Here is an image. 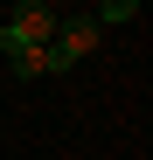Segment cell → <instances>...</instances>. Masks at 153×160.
I'll return each mask as SVG.
<instances>
[{"label": "cell", "instance_id": "obj_1", "mask_svg": "<svg viewBox=\"0 0 153 160\" xmlns=\"http://www.w3.org/2000/svg\"><path fill=\"white\" fill-rule=\"evenodd\" d=\"M49 35H56V7H49V0H21L7 14V28H0V56H14V49H49Z\"/></svg>", "mask_w": 153, "mask_h": 160}, {"label": "cell", "instance_id": "obj_2", "mask_svg": "<svg viewBox=\"0 0 153 160\" xmlns=\"http://www.w3.org/2000/svg\"><path fill=\"white\" fill-rule=\"evenodd\" d=\"M97 35H105V28H97L91 14H76V21H56V35H49V77L76 70V63H84L91 49H97Z\"/></svg>", "mask_w": 153, "mask_h": 160}, {"label": "cell", "instance_id": "obj_3", "mask_svg": "<svg viewBox=\"0 0 153 160\" xmlns=\"http://www.w3.org/2000/svg\"><path fill=\"white\" fill-rule=\"evenodd\" d=\"M7 70L21 77V84H28V77H49V49H14V56H7Z\"/></svg>", "mask_w": 153, "mask_h": 160}, {"label": "cell", "instance_id": "obj_4", "mask_svg": "<svg viewBox=\"0 0 153 160\" xmlns=\"http://www.w3.org/2000/svg\"><path fill=\"white\" fill-rule=\"evenodd\" d=\"M146 7V0H97V28H105V21H132Z\"/></svg>", "mask_w": 153, "mask_h": 160}]
</instances>
